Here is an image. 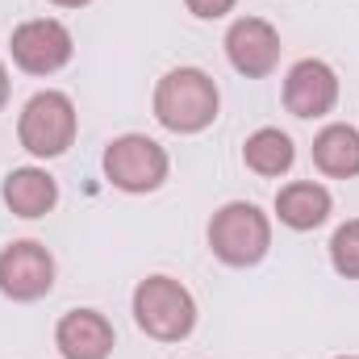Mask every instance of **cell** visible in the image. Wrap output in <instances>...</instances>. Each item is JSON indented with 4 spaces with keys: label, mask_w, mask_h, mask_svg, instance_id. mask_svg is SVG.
Wrapping results in <instances>:
<instances>
[{
    "label": "cell",
    "mask_w": 359,
    "mask_h": 359,
    "mask_svg": "<svg viewBox=\"0 0 359 359\" xmlns=\"http://www.w3.org/2000/svg\"><path fill=\"white\" fill-rule=\"evenodd\" d=\"M313 168L330 180H355L359 176V130L355 126H326L313 138Z\"/></svg>",
    "instance_id": "obj_13"
},
{
    "label": "cell",
    "mask_w": 359,
    "mask_h": 359,
    "mask_svg": "<svg viewBox=\"0 0 359 359\" xmlns=\"http://www.w3.org/2000/svg\"><path fill=\"white\" fill-rule=\"evenodd\" d=\"M100 168H104V180L113 188L142 196V192H155L168 180L172 159H168V151L155 138H147V134H121V138H113L104 147Z\"/></svg>",
    "instance_id": "obj_5"
},
{
    "label": "cell",
    "mask_w": 359,
    "mask_h": 359,
    "mask_svg": "<svg viewBox=\"0 0 359 359\" xmlns=\"http://www.w3.org/2000/svg\"><path fill=\"white\" fill-rule=\"evenodd\" d=\"M243 163H247L255 176L276 180V176H284V172H292L297 147H292V138H288L284 130L264 126V130H255V134L243 142Z\"/></svg>",
    "instance_id": "obj_14"
},
{
    "label": "cell",
    "mask_w": 359,
    "mask_h": 359,
    "mask_svg": "<svg viewBox=\"0 0 359 359\" xmlns=\"http://www.w3.org/2000/svg\"><path fill=\"white\" fill-rule=\"evenodd\" d=\"M184 4H188L192 17H201V21H217V17H226L238 0H184Z\"/></svg>",
    "instance_id": "obj_16"
},
{
    "label": "cell",
    "mask_w": 359,
    "mask_h": 359,
    "mask_svg": "<svg viewBox=\"0 0 359 359\" xmlns=\"http://www.w3.org/2000/svg\"><path fill=\"white\" fill-rule=\"evenodd\" d=\"M280 34L276 25L264 17H238L230 29H226V59L238 76L247 80H264L280 67Z\"/></svg>",
    "instance_id": "obj_8"
},
{
    "label": "cell",
    "mask_w": 359,
    "mask_h": 359,
    "mask_svg": "<svg viewBox=\"0 0 359 359\" xmlns=\"http://www.w3.org/2000/svg\"><path fill=\"white\" fill-rule=\"evenodd\" d=\"M8 104V72H4V63H0V109Z\"/></svg>",
    "instance_id": "obj_17"
},
{
    "label": "cell",
    "mask_w": 359,
    "mask_h": 359,
    "mask_svg": "<svg viewBox=\"0 0 359 359\" xmlns=\"http://www.w3.org/2000/svg\"><path fill=\"white\" fill-rule=\"evenodd\" d=\"M0 192H4V205L17 217H25V222L46 217L59 205V184H55L50 172H42V168H13L4 176V188Z\"/></svg>",
    "instance_id": "obj_11"
},
{
    "label": "cell",
    "mask_w": 359,
    "mask_h": 359,
    "mask_svg": "<svg viewBox=\"0 0 359 359\" xmlns=\"http://www.w3.org/2000/svg\"><path fill=\"white\" fill-rule=\"evenodd\" d=\"M330 209H334V201L318 180H292L276 192V217L288 230H318L330 217Z\"/></svg>",
    "instance_id": "obj_12"
},
{
    "label": "cell",
    "mask_w": 359,
    "mask_h": 359,
    "mask_svg": "<svg viewBox=\"0 0 359 359\" xmlns=\"http://www.w3.org/2000/svg\"><path fill=\"white\" fill-rule=\"evenodd\" d=\"M209 251L226 268H255L271 251V222L251 201H230L209 222Z\"/></svg>",
    "instance_id": "obj_3"
},
{
    "label": "cell",
    "mask_w": 359,
    "mask_h": 359,
    "mask_svg": "<svg viewBox=\"0 0 359 359\" xmlns=\"http://www.w3.org/2000/svg\"><path fill=\"white\" fill-rule=\"evenodd\" d=\"M330 264H334L339 276L359 280V217L343 222L334 230V238H330Z\"/></svg>",
    "instance_id": "obj_15"
},
{
    "label": "cell",
    "mask_w": 359,
    "mask_h": 359,
    "mask_svg": "<svg viewBox=\"0 0 359 359\" xmlns=\"http://www.w3.org/2000/svg\"><path fill=\"white\" fill-rule=\"evenodd\" d=\"M222 92L201 67H172L155 84V117L172 134H201L217 121Z\"/></svg>",
    "instance_id": "obj_1"
},
{
    "label": "cell",
    "mask_w": 359,
    "mask_h": 359,
    "mask_svg": "<svg viewBox=\"0 0 359 359\" xmlns=\"http://www.w3.org/2000/svg\"><path fill=\"white\" fill-rule=\"evenodd\" d=\"M55 347L63 359H109L117 347L113 322L96 309H67L55 326Z\"/></svg>",
    "instance_id": "obj_10"
},
{
    "label": "cell",
    "mask_w": 359,
    "mask_h": 359,
    "mask_svg": "<svg viewBox=\"0 0 359 359\" xmlns=\"http://www.w3.org/2000/svg\"><path fill=\"white\" fill-rule=\"evenodd\" d=\"M55 288V259L42 243L21 238L0 251V292L8 301H42Z\"/></svg>",
    "instance_id": "obj_7"
},
{
    "label": "cell",
    "mask_w": 359,
    "mask_h": 359,
    "mask_svg": "<svg viewBox=\"0 0 359 359\" xmlns=\"http://www.w3.org/2000/svg\"><path fill=\"white\" fill-rule=\"evenodd\" d=\"M50 4H59V8H84V4H92V0H50Z\"/></svg>",
    "instance_id": "obj_18"
},
{
    "label": "cell",
    "mask_w": 359,
    "mask_h": 359,
    "mask_svg": "<svg viewBox=\"0 0 359 359\" xmlns=\"http://www.w3.org/2000/svg\"><path fill=\"white\" fill-rule=\"evenodd\" d=\"M339 359H359V355H339Z\"/></svg>",
    "instance_id": "obj_19"
},
{
    "label": "cell",
    "mask_w": 359,
    "mask_h": 359,
    "mask_svg": "<svg viewBox=\"0 0 359 359\" xmlns=\"http://www.w3.org/2000/svg\"><path fill=\"white\" fill-rule=\"evenodd\" d=\"M134 322L155 343H184L196 326V301L172 276H147L134 288Z\"/></svg>",
    "instance_id": "obj_2"
},
{
    "label": "cell",
    "mask_w": 359,
    "mask_h": 359,
    "mask_svg": "<svg viewBox=\"0 0 359 359\" xmlns=\"http://www.w3.org/2000/svg\"><path fill=\"white\" fill-rule=\"evenodd\" d=\"M80 130V113L72 104L67 92H34L17 117V142L34 155V159H59L67 155V147L76 142Z\"/></svg>",
    "instance_id": "obj_4"
},
{
    "label": "cell",
    "mask_w": 359,
    "mask_h": 359,
    "mask_svg": "<svg viewBox=\"0 0 359 359\" xmlns=\"http://www.w3.org/2000/svg\"><path fill=\"white\" fill-rule=\"evenodd\" d=\"M334 104H339V76H334L330 63H322V59H301V63L288 72V80H284V109H288L292 117L313 121V117H326Z\"/></svg>",
    "instance_id": "obj_9"
},
{
    "label": "cell",
    "mask_w": 359,
    "mask_h": 359,
    "mask_svg": "<svg viewBox=\"0 0 359 359\" xmlns=\"http://www.w3.org/2000/svg\"><path fill=\"white\" fill-rule=\"evenodd\" d=\"M8 55L13 63L25 72V76H55L59 67L72 63L76 55V42H72V29L55 17H34V21H21L8 38Z\"/></svg>",
    "instance_id": "obj_6"
}]
</instances>
